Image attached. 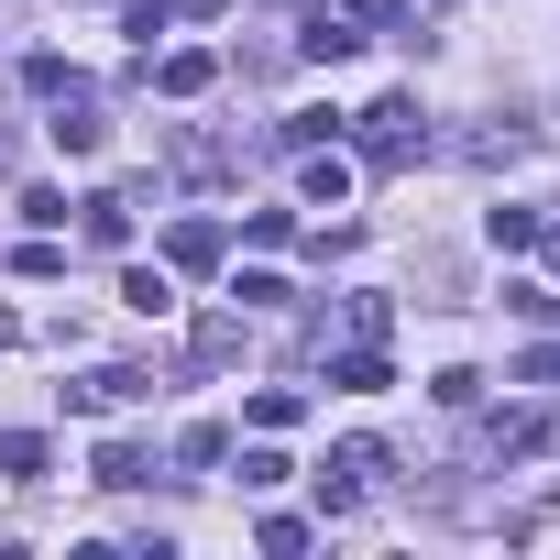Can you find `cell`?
<instances>
[{"instance_id": "13", "label": "cell", "mask_w": 560, "mask_h": 560, "mask_svg": "<svg viewBox=\"0 0 560 560\" xmlns=\"http://www.w3.org/2000/svg\"><path fill=\"white\" fill-rule=\"evenodd\" d=\"M78 231H89L100 253H121V242H132V198H110V187H100V198H78Z\"/></svg>"}, {"instance_id": "27", "label": "cell", "mask_w": 560, "mask_h": 560, "mask_svg": "<svg viewBox=\"0 0 560 560\" xmlns=\"http://www.w3.org/2000/svg\"><path fill=\"white\" fill-rule=\"evenodd\" d=\"M176 451H187V462H231V429H220V418H198V429H187Z\"/></svg>"}, {"instance_id": "20", "label": "cell", "mask_w": 560, "mask_h": 560, "mask_svg": "<svg viewBox=\"0 0 560 560\" xmlns=\"http://www.w3.org/2000/svg\"><path fill=\"white\" fill-rule=\"evenodd\" d=\"M12 275H23V287H56V275H67V242H56V231H34V242L12 253Z\"/></svg>"}, {"instance_id": "18", "label": "cell", "mask_w": 560, "mask_h": 560, "mask_svg": "<svg viewBox=\"0 0 560 560\" xmlns=\"http://www.w3.org/2000/svg\"><path fill=\"white\" fill-rule=\"evenodd\" d=\"M209 78H220V56H198V45H187V56H165V67H154V89H165V100H198V89H209Z\"/></svg>"}, {"instance_id": "4", "label": "cell", "mask_w": 560, "mask_h": 560, "mask_svg": "<svg viewBox=\"0 0 560 560\" xmlns=\"http://www.w3.org/2000/svg\"><path fill=\"white\" fill-rule=\"evenodd\" d=\"M132 396H154V374H132V363H100V374H78V385H67V407H78V418L132 407Z\"/></svg>"}, {"instance_id": "2", "label": "cell", "mask_w": 560, "mask_h": 560, "mask_svg": "<svg viewBox=\"0 0 560 560\" xmlns=\"http://www.w3.org/2000/svg\"><path fill=\"white\" fill-rule=\"evenodd\" d=\"M483 451H494V462H538V451H560V396H549V407H505V418L483 429Z\"/></svg>"}, {"instance_id": "12", "label": "cell", "mask_w": 560, "mask_h": 560, "mask_svg": "<svg viewBox=\"0 0 560 560\" xmlns=\"http://www.w3.org/2000/svg\"><path fill=\"white\" fill-rule=\"evenodd\" d=\"M330 385H341V396H385V385H396V363H385V341H352V352L330 363Z\"/></svg>"}, {"instance_id": "9", "label": "cell", "mask_w": 560, "mask_h": 560, "mask_svg": "<svg viewBox=\"0 0 560 560\" xmlns=\"http://www.w3.org/2000/svg\"><path fill=\"white\" fill-rule=\"evenodd\" d=\"M45 132H56V154H100V143H110V121L89 110V89H78V100H56V121H45Z\"/></svg>"}, {"instance_id": "26", "label": "cell", "mask_w": 560, "mask_h": 560, "mask_svg": "<svg viewBox=\"0 0 560 560\" xmlns=\"http://www.w3.org/2000/svg\"><path fill=\"white\" fill-rule=\"evenodd\" d=\"M23 220L34 231H67V187H23Z\"/></svg>"}, {"instance_id": "3", "label": "cell", "mask_w": 560, "mask_h": 560, "mask_svg": "<svg viewBox=\"0 0 560 560\" xmlns=\"http://www.w3.org/2000/svg\"><path fill=\"white\" fill-rule=\"evenodd\" d=\"M363 472H385V451H374V440L330 451V462H319V516H352V505H363Z\"/></svg>"}, {"instance_id": "10", "label": "cell", "mask_w": 560, "mask_h": 560, "mask_svg": "<svg viewBox=\"0 0 560 560\" xmlns=\"http://www.w3.org/2000/svg\"><path fill=\"white\" fill-rule=\"evenodd\" d=\"M298 198H308V209H341V198H352V165H341L330 143H308V165H298Z\"/></svg>"}, {"instance_id": "23", "label": "cell", "mask_w": 560, "mask_h": 560, "mask_svg": "<svg viewBox=\"0 0 560 560\" xmlns=\"http://www.w3.org/2000/svg\"><path fill=\"white\" fill-rule=\"evenodd\" d=\"M298 407H308L298 385H264V396H253V429H298Z\"/></svg>"}, {"instance_id": "21", "label": "cell", "mask_w": 560, "mask_h": 560, "mask_svg": "<svg viewBox=\"0 0 560 560\" xmlns=\"http://www.w3.org/2000/svg\"><path fill=\"white\" fill-rule=\"evenodd\" d=\"M23 89H34V100H78V89H89V78H78V67H67V56H23Z\"/></svg>"}, {"instance_id": "14", "label": "cell", "mask_w": 560, "mask_h": 560, "mask_svg": "<svg viewBox=\"0 0 560 560\" xmlns=\"http://www.w3.org/2000/svg\"><path fill=\"white\" fill-rule=\"evenodd\" d=\"M121 308L165 319V308H176V264H132V275H121Z\"/></svg>"}, {"instance_id": "19", "label": "cell", "mask_w": 560, "mask_h": 560, "mask_svg": "<svg viewBox=\"0 0 560 560\" xmlns=\"http://www.w3.org/2000/svg\"><path fill=\"white\" fill-rule=\"evenodd\" d=\"M483 242H494V253H538V209H516V198L483 209Z\"/></svg>"}, {"instance_id": "5", "label": "cell", "mask_w": 560, "mask_h": 560, "mask_svg": "<svg viewBox=\"0 0 560 560\" xmlns=\"http://www.w3.org/2000/svg\"><path fill=\"white\" fill-rule=\"evenodd\" d=\"M527 154H538L527 121H483V132H462V165H483V176H494V165H527Z\"/></svg>"}, {"instance_id": "6", "label": "cell", "mask_w": 560, "mask_h": 560, "mask_svg": "<svg viewBox=\"0 0 560 560\" xmlns=\"http://www.w3.org/2000/svg\"><path fill=\"white\" fill-rule=\"evenodd\" d=\"M220 253H231L220 220H176V231H165V264H176V275H220Z\"/></svg>"}, {"instance_id": "8", "label": "cell", "mask_w": 560, "mask_h": 560, "mask_svg": "<svg viewBox=\"0 0 560 560\" xmlns=\"http://www.w3.org/2000/svg\"><path fill=\"white\" fill-rule=\"evenodd\" d=\"M341 23H352L363 45H418V34H407V23H418V0H352Z\"/></svg>"}, {"instance_id": "22", "label": "cell", "mask_w": 560, "mask_h": 560, "mask_svg": "<svg viewBox=\"0 0 560 560\" xmlns=\"http://www.w3.org/2000/svg\"><path fill=\"white\" fill-rule=\"evenodd\" d=\"M429 396H440V407H483V374H472V363H440Z\"/></svg>"}, {"instance_id": "1", "label": "cell", "mask_w": 560, "mask_h": 560, "mask_svg": "<svg viewBox=\"0 0 560 560\" xmlns=\"http://www.w3.org/2000/svg\"><path fill=\"white\" fill-rule=\"evenodd\" d=\"M341 132H352V143H363V165H385V176H396V165H418V154H429V110H418V100H407V89H396V100H374V110H363V121H341Z\"/></svg>"}, {"instance_id": "16", "label": "cell", "mask_w": 560, "mask_h": 560, "mask_svg": "<svg viewBox=\"0 0 560 560\" xmlns=\"http://www.w3.org/2000/svg\"><path fill=\"white\" fill-rule=\"evenodd\" d=\"M45 462H56L45 429H12V440H0V472H12V483H45Z\"/></svg>"}, {"instance_id": "25", "label": "cell", "mask_w": 560, "mask_h": 560, "mask_svg": "<svg viewBox=\"0 0 560 560\" xmlns=\"http://www.w3.org/2000/svg\"><path fill=\"white\" fill-rule=\"evenodd\" d=\"M505 308H516V319H527V330H538V319H549V308H560V298H549V287H527V275H505Z\"/></svg>"}, {"instance_id": "11", "label": "cell", "mask_w": 560, "mask_h": 560, "mask_svg": "<svg viewBox=\"0 0 560 560\" xmlns=\"http://www.w3.org/2000/svg\"><path fill=\"white\" fill-rule=\"evenodd\" d=\"M231 352H242V308H209V319L187 330V363H198V374H220Z\"/></svg>"}, {"instance_id": "24", "label": "cell", "mask_w": 560, "mask_h": 560, "mask_svg": "<svg viewBox=\"0 0 560 560\" xmlns=\"http://www.w3.org/2000/svg\"><path fill=\"white\" fill-rule=\"evenodd\" d=\"M165 23H176V0H132V12H121V34H132V45H154Z\"/></svg>"}, {"instance_id": "7", "label": "cell", "mask_w": 560, "mask_h": 560, "mask_svg": "<svg viewBox=\"0 0 560 560\" xmlns=\"http://www.w3.org/2000/svg\"><path fill=\"white\" fill-rule=\"evenodd\" d=\"M89 483L132 494V483H154V451H143V440H100V451H89Z\"/></svg>"}, {"instance_id": "17", "label": "cell", "mask_w": 560, "mask_h": 560, "mask_svg": "<svg viewBox=\"0 0 560 560\" xmlns=\"http://www.w3.org/2000/svg\"><path fill=\"white\" fill-rule=\"evenodd\" d=\"M275 143H287V154H308V143H341V110H287V121H275Z\"/></svg>"}, {"instance_id": "28", "label": "cell", "mask_w": 560, "mask_h": 560, "mask_svg": "<svg viewBox=\"0 0 560 560\" xmlns=\"http://www.w3.org/2000/svg\"><path fill=\"white\" fill-rule=\"evenodd\" d=\"M538 253H549V275H560V231H549V220H538Z\"/></svg>"}, {"instance_id": "15", "label": "cell", "mask_w": 560, "mask_h": 560, "mask_svg": "<svg viewBox=\"0 0 560 560\" xmlns=\"http://www.w3.org/2000/svg\"><path fill=\"white\" fill-rule=\"evenodd\" d=\"M352 45H363V34H352L341 12H308V34H298V56H308V67H341Z\"/></svg>"}]
</instances>
